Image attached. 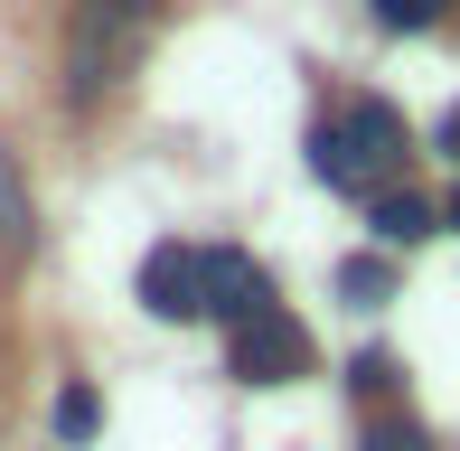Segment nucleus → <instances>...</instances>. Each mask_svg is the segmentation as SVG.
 I'll return each mask as SVG.
<instances>
[{
	"instance_id": "obj_1",
	"label": "nucleus",
	"mask_w": 460,
	"mask_h": 451,
	"mask_svg": "<svg viewBox=\"0 0 460 451\" xmlns=\"http://www.w3.org/2000/svg\"><path fill=\"white\" fill-rule=\"evenodd\" d=\"M310 170H320L329 189H358V198L394 189V170H404V122H394V104L367 94V104H348L339 122H320V132H310Z\"/></svg>"
},
{
	"instance_id": "obj_2",
	"label": "nucleus",
	"mask_w": 460,
	"mask_h": 451,
	"mask_svg": "<svg viewBox=\"0 0 460 451\" xmlns=\"http://www.w3.org/2000/svg\"><path fill=\"white\" fill-rule=\"evenodd\" d=\"M151 38V0H75V29H66V94L94 104L122 66L141 57Z\"/></svg>"
},
{
	"instance_id": "obj_3",
	"label": "nucleus",
	"mask_w": 460,
	"mask_h": 451,
	"mask_svg": "<svg viewBox=\"0 0 460 451\" xmlns=\"http://www.w3.org/2000/svg\"><path fill=\"white\" fill-rule=\"evenodd\" d=\"M226 367H235L244 385H291L310 367V330L291 311H263V320H244V330L226 339Z\"/></svg>"
},
{
	"instance_id": "obj_4",
	"label": "nucleus",
	"mask_w": 460,
	"mask_h": 451,
	"mask_svg": "<svg viewBox=\"0 0 460 451\" xmlns=\"http://www.w3.org/2000/svg\"><path fill=\"white\" fill-rule=\"evenodd\" d=\"M141 311L151 320H198L207 311V254L198 244H151L141 254Z\"/></svg>"
},
{
	"instance_id": "obj_5",
	"label": "nucleus",
	"mask_w": 460,
	"mask_h": 451,
	"mask_svg": "<svg viewBox=\"0 0 460 451\" xmlns=\"http://www.w3.org/2000/svg\"><path fill=\"white\" fill-rule=\"evenodd\" d=\"M207 311H217L226 330L263 320V311H273V282H263V263L235 254V244H217V254H207Z\"/></svg>"
},
{
	"instance_id": "obj_6",
	"label": "nucleus",
	"mask_w": 460,
	"mask_h": 451,
	"mask_svg": "<svg viewBox=\"0 0 460 451\" xmlns=\"http://www.w3.org/2000/svg\"><path fill=\"white\" fill-rule=\"evenodd\" d=\"M367 226H376L385 244H423L432 226H442V208H432L423 189H376V198H367Z\"/></svg>"
},
{
	"instance_id": "obj_7",
	"label": "nucleus",
	"mask_w": 460,
	"mask_h": 451,
	"mask_svg": "<svg viewBox=\"0 0 460 451\" xmlns=\"http://www.w3.org/2000/svg\"><path fill=\"white\" fill-rule=\"evenodd\" d=\"M339 301H348V311L394 301V263H385V254H348V263H339Z\"/></svg>"
},
{
	"instance_id": "obj_8",
	"label": "nucleus",
	"mask_w": 460,
	"mask_h": 451,
	"mask_svg": "<svg viewBox=\"0 0 460 451\" xmlns=\"http://www.w3.org/2000/svg\"><path fill=\"white\" fill-rule=\"evenodd\" d=\"M0 244H10V254H29V244H38V217H29V189H19L10 151H0Z\"/></svg>"
},
{
	"instance_id": "obj_9",
	"label": "nucleus",
	"mask_w": 460,
	"mask_h": 451,
	"mask_svg": "<svg viewBox=\"0 0 460 451\" xmlns=\"http://www.w3.org/2000/svg\"><path fill=\"white\" fill-rule=\"evenodd\" d=\"M394 385H404V367H394L385 348H358V358H348V395H358V404H385Z\"/></svg>"
},
{
	"instance_id": "obj_10",
	"label": "nucleus",
	"mask_w": 460,
	"mask_h": 451,
	"mask_svg": "<svg viewBox=\"0 0 460 451\" xmlns=\"http://www.w3.org/2000/svg\"><path fill=\"white\" fill-rule=\"evenodd\" d=\"M103 433V395L94 385H66V395H57V442H94Z\"/></svg>"
},
{
	"instance_id": "obj_11",
	"label": "nucleus",
	"mask_w": 460,
	"mask_h": 451,
	"mask_svg": "<svg viewBox=\"0 0 460 451\" xmlns=\"http://www.w3.org/2000/svg\"><path fill=\"white\" fill-rule=\"evenodd\" d=\"M358 451H432V442H423V423L385 414V423H367V442H358Z\"/></svg>"
},
{
	"instance_id": "obj_12",
	"label": "nucleus",
	"mask_w": 460,
	"mask_h": 451,
	"mask_svg": "<svg viewBox=\"0 0 460 451\" xmlns=\"http://www.w3.org/2000/svg\"><path fill=\"white\" fill-rule=\"evenodd\" d=\"M376 19H385V29H432V19H442V0H376Z\"/></svg>"
},
{
	"instance_id": "obj_13",
	"label": "nucleus",
	"mask_w": 460,
	"mask_h": 451,
	"mask_svg": "<svg viewBox=\"0 0 460 451\" xmlns=\"http://www.w3.org/2000/svg\"><path fill=\"white\" fill-rule=\"evenodd\" d=\"M442 151H451V160H460V104H451V113H442Z\"/></svg>"
},
{
	"instance_id": "obj_14",
	"label": "nucleus",
	"mask_w": 460,
	"mask_h": 451,
	"mask_svg": "<svg viewBox=\"0 0 460 451\" xmlns=\"http://www.w3.org/2000/svg\"><path fill=\"white\" fill-rule=\"evenodd\" d=\"M442 226H460V189H451V198H442Z\"/></svg>"
}]
</instances>
